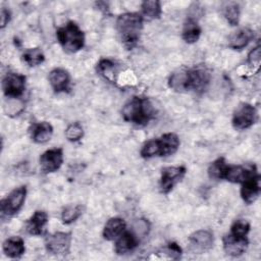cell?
<instances>
[{"label":"cell","instance_id":"10","mask_svg":"<svg viewBox=\"0 0 261 261\" xmlns=\"http://www.w3.org/2000/svg\"><path fill=\"white\" fill-rule=\"evenodd\" d=\"M257 167L255 164H227L223 173V178L233 184H243L247 179L257 175Z\"/></svg>","mask_w":261,"mask_h":261},{"label":"cell","instance_id":"8","mask_svg":"<svg viewBox=\"0 0 261 261\" xmlns=\"http://www.w3.org/2000/svg\"><path fill=\"white\" fill-rule=\"evenodd\" d=\"M187 173V168L184 165L166 166L161 169L159 188L161 193L168 194L172 189L182 180Z\"/></svg>","mask_w":261,"mask_h":261},{"label":"cell","instance_id":"33","mask_svg":"<svg viewBox=\"0 0 261 261\" xmlns=\"http://www.w3.org/2000/svg\"><path fill=\"white\" fill-rule=\"evenodd\" d=\"M250 223L244 219L236 220L230 226V233L238 237H247L250 231Z\"/></svg>","mask_w":261,"mask_h":261},{"label":"cell","instance_id":"9","mask_svg":"<svg viewBox=\"0 0 261 261\" xmlns=\"http://www.w3.org/2000/svg\"><path fill=\"white\" fill-rule=\"evenodd\" d=\"M25 75L18 72H7L2 79V90L7 98H19L25 90Z\"/></svg>","mask_w":261,"mask_h":261},{"label":"cell","instance_id":"19","mask_svg":"<svg viewBox=\"0 0 261 261\" xmlns=\"http://www.w3.org/2000/svg\"><path fill=\"white\" fill-rule=\"evenodd\" d=\"M29 132L31 139L35 143L44 144L51 139L53 135V126L47 121L35 122L30 126Z\"/></svg>","mask_w":261,"mask_h":261},{"label":"cell","instance_id":"3","mask_svg":"<svg viewBox=\"0 0 261 261\" xmlns=\"http://www.w3.org/2000/svg\"><path fill=\"white\" fill-rule=\"evenodd\" d=\"M56 37L60 46L67 53H75L85 45V34L79 24L72 20H69L66 24L58 28Z\"/></svg>","mask_w":261,"mask_h":261},{"label":"cell","instance_id":"16","mask_svg":"<svg viewBox=\"0 0 261 261\" xmlns=\"http://www.w3.org/2000/svg\"><path fill=\"white\" fill-rule=\"evenodd\" d=\"M241 188V197L243 201L250 205L253 202H255L261 192V187H260V175L257 174L246 181H244Z\"/></svg>","mask_w":261,"mask_h":261},{"label":"cell","instance_id":"20","mask_svg":"<svg viewBox=\"0 0 261 261\" xmlns=\"http://www.w3.org/2000/svg\"><path fill=\"white\" fill-rule=\"evenodd\" d=\"M2 250H3V253L9 258H12V259L20 258L25 252L24 241L22 240V238L18 236L7 238L2 244Z\"/></svg>","mask_w":261,"mask_h":261},{"label":"cell","instance_id":"25","mask_svg":"<svg viewBox=\"0 0 261 261\" xmlns=\"http://www.w3.org/2000/svg\"><path fill=\"white\" fill-rule=\"evenodd\" d=\"M187 67L182 66L173 71L168 79V86L175 92H187Z\"/></svg>","mask_w":261,"mask_h":261},{"label":"cell","instance_id":"7","mask_svg":"<svg viewBox=\"0 0 261 261\" xmlns=\"http://www.w3.org/2000/svg\"><path fill=\"white\" fill-rule=\"evenodd\" d=\"M71 244V233L56 231L45 238V248L48 253L57 256H64L69 253Z\"/></svg>","mask_w":261,"mask_h":261},{"label":"cell","instance_id":"5","mask_svg":"<svg viewBox=\"0 0 261 261\" xmlns=\"http://www.w3.org/2000/svg\"><path fill=\"white\" fill-rule=\"evenodd\" d=\"M210 83V72L205 66L187 67V92L203 93Z\"/></svg>","mask_w":261,"mask_h":261},{"label":"cell","instance_id":"32","mask_svg":"<svg viewBox=\"0 0 261 261\" xmlns=\"http://www.w3.org/2000/svg\"><path fill=\"white\" fill-rule=\"evenodd\" d=\"M141 156L143 158L149 159L155 156H159V148H158V143H157V139H152L147 141L142 149H141Z\"/></svg>","mask_w":261,"mask_h":261},{"label":"cell","instance_id":"24","mask_svg":"<svg viewBox=\"0 0 261 261\" xmlns=\"http://www.w3.org/2000/svg\"><path fill=\"white\" fill-rule=\"evenodd\" d=\"M142 13L144 20H153L160 18L162 14L161 3L158 0H145L141 4Z\"/></svg>","mask_w":261,"mask_h":261},{"label":"cell","instance_id":"23","mask_svg":"<svg viewBox=\"0 0 261 261\" xmlns=\"http://www.w3.org/2000/svg\"><path fill=\"white\" fill-rule=\"evenodd\" d=\"M201 28L198 23V21L196 20V18L189 16L185 22H184V27H182V39L185 40V42L189 43V44H193L196 43L200 36H201Z\"/></svg>","mask_w":261,"mask_h":261},{"label":"cell","instance_id":"37","mask_svg":"<svg viewBox=\"0 0 261 261\" xmlns=\"http://www.w3.org/2000/svg\"><path fill=\"white\" fill-rule=\"evenodd\" d=\"M10 19H11L10 11L7 8L3 7L1 9V29L5 28L8 24V22L10 21Z\"/></svg>","mask_w":261,"mask_h":261},{"label":"cell","instance_id":"34","mask_svg":"<svg viewBox=\"0 0 261 261\" xmlns=\"http://www.w3.org/2000/svg\"><path fill=\"white\" fill-rule=\"evenodd\" d=\"M158 253L162 254V256H166L169 259H179L181 256V248L176 243H169L165 247H163Z\"/></svg>","mask_w":261,"mask_h":261},{"label":"cell","instance_id":"15","mask_svg":"<svg viewBox=\"0 0 261 261\" xmlns=\"http://www.w3.org/2000/svg\"><path fill=\"white\" fill-rule=\"evenodd\" d=\"M140 239L133 230H124L116 240L114 245L115 253L124 255L133 252L139 245Z\"/></svg>","mask_w":261,"mask_h":261},{"label":"cell","instance_id":"6","mask_svg":"<svg viewBox=\"0 0 261 261\" xmlns=\"http://www.w3.org/2000/svg\"><path fill=\"white\" fill-rule=\"evenodd\" d=\"M258 120L257 109L250 103H241L232 114V125L236 129H247Z\"/></svg>","mask_w":261,"mask_h":261},{"label":"cell","instance_id":"4","mask_svg":"<svg viewBox=\"0 0 261 261\" xmlns=\"http://www.w3.org/2000/svg\"><path fill=\"white\" fill-rule=\"evenodd\" d=\"M27 197V187L20 186L12 190L5 198L1 200L0 212L2 219H8L14 216L24 204Z\"/></svg>","mask_w":261,"mask_h":261},{"label":"cell","instance_id":"28","mask_svg":"<svg viewBox=\"0 0 261 261\" xmlns=\"http://www.w3.org/2000/svg\"><path fill=\"white\" fill-rule=\"evenodd\" d=\"M85 207L82 204H75V205H68L65 208H63L61 212V220L64 224H70L74 222L77 218L82 216L84 213Z\"/></svg>","mask_w":261,"mask_h":261},{"label":"cell","instance_id":"17","mask_svg":"<svg viewBox=\"0 0 261 261\" xmlns=\"http://www.w3.org/2000/svg\"><path fill=\"white\" fill-rule=\"evenodd\" d=\"M48 223V214L43 210H37L28 219L25 230L32 236H42L45 231V226Z\"/></svg>","mask_w":261,"mask_h":261},{"label":"cell","instance_id":"11","mask_svg":"<svg viewBox=\"0 0 261 261\" xmlns=\"http://www.w3.org/2000/svg\"><path fill=\"white\" fill-rule=\"evenodd\" d=\"M213 233L207 229L194 231L189 237V249L195 254H202L213 247Z\"/></svg>","mask_w":261,"mask_h":261},{"label":"cell","instance_id":"31","mask_svg":"<svg viewBox=\"0 0 261 261\" xmlns=\"http://www.w3.org/2000/svg\"><path fill=\"white\" fill-rule=\"evenodd\" d=\"M84 136V128L80 122L70 123L65 129V137L69 142H77Z\"/></svg>","mask_w":261,"mask_h":261},{"label":"cell","instance_id":"29","mask_svg":"<svg viewBox=\"0 0 261 261\" xmlns=\"http://www.w3.org/2000/svg\"><path fill=\"white\" fill-rule=\"evenodd\" d=\"M222 13L230 25H238L241 15V8L237 2H227L222 7Z\"/></svg>","mask_w":261,"mask_h":261},{"label":"cell","instance_id":"18","mask_svg":"<svg viewBox=\"0 0 261 261\" xmlns=\"http://www.w3.org/2000/svg\"><path fill=\"white\" fill-rule=\"evenodd\" d=\"M159 148V156L166 157L174 154L179 147V139L174 133H166L160 138H156Z\"/></svg>","mask_w":261,"mask_h":261},{"label":"cell","instance_id":"12","mask_svg":"<svg viewBox=\"0 0 261 261\" xmlns=\"http://www.w3.org/2000/svg\"><path fill=\"white\" fill-rule=\"evenodd\" d=\"M63 163L62 148H53L45 151L40 156V167L43 173H52L57 171Z\"/></svg>","mask_w":261,"mask_h":261},{"label":"cell","instance_id":"30","mask_svg":"<svg viewBox=\"0 0 261 261\" xmlns=\"http://www.w3.org/2000/svg\"><path fill=\"white\" fill-rule=\"evenodd\" d=\"M226 161L223 157H219L210 163L208 167V175L211 179H222L226 168Z\"/></svg>","mask_w":261,"mask_h":261},{"label":"cell","instance_id":"36","mask_svg":"<svg viewBox=\"0 0 261 261\" xmlns=\"http://www.w3.org/2000/svg\"><path fill=\"white\" fill-rule=\"evenodd\" d=\"M247 62L251 67H258L260 64V46L257 45L255 48H253L247 58Z\"/></svg>","mask_w":261,"mask_h":261},{"label":"cell","instance_id":"1","mask_svg":"<svg viewBox=\"0 0 261 261\" xmlns=\"http://www.w3.org/2000/svg\"><path fill=\"white\" fill-rule=\"evenodd\" d=\"M144 18L138 12H125L118 15L116 30L122 45L126 50L135 48L141 38Z\"/></svg>","mask_w":261,"mask_h":261},{"label":"cell","instance_id":"21","mask_svg":"<svg viewBox=\"0 0 261 261\" xmlns=\"http://www.w3.org/2000/svg\"><path fill=\"white\" fill-rule=\"evenodd\" d=\"M254 38V31L250 28H242L233 32L228 39V47L233 50L244 49Z\"/></svg>","mask_w":261,"mask_h":261},{"label":"cell","instance_id":"27","mask_svg":"<svg viewBox=\"0 0 261 261\" xmlns=\"http://www.w3.org/2000/svg\"><path fill=\"white\" fill-rule=\"evenodd\" d=\"M22 60L29 65V66H38L45 60V55L40 47L35 48H29L23 51Z\"/></svg>","mask_w":261,"mask_h":261},{"label":"cell","instance_id":"2","mask_svg":"<svg viewBox=\"0 0 261 261\" xmlns=\"http://www.w3.org/2000/svg\"><path fill=\"white\" fill-rule=\"evenodd\" d=\"M156 110L152 102L146 97L135 96L129 99L121 109V115L127 122L138 126L147 125L155 117Z\"/></svg>","mask_w":261,"mask_h":261},{"label":"cell","instance_id":"35","mask_svg":"<svg viewBox=\"0 0 261 261\" xmlns=\"http://www.w3.org/2000/svg\"><path fill=\"white\" fill-rule=\"evenodd\" d=\"M133 231L138 236L139 239L146 237L150 231V222L145 218L136 219L133 225Z\"/></svg>","mask_w":261,"mask_h":261},{"label":"cell","instance_id":"22","mask_svg":"<svg viewBox=\"0 0 261 261\" xmlns=\"http://www.w3.org/2000/svg\"><path fill=\"white\" fill-rule=\"evenodd\" d=\"M126 224L125 221L120 217H112L104 225L103 238L106 241H115L124 230Z\"/></svg>","mask_w":261,"mask_h":261},{"label":"cell","instance_id":"13","mask_svg":"<svg viewBox=\"0 0 261 261\" xmlns=\"http://www.w3.org/2000/svg\"><path fill=\"white\" fill-rule=\"evenodd\" d=\"M224 252L232 257H239L243 255L249 245L247 237H238L232 233H227L222 238Z\"/></svg>","mask_w":261,"mask_h":261},{"label":"cell","instance_id":"14","mask_svg":"<svg viewBox=\"0 0 261 261\" xmlns=\"http://www.w3.org/2000/svg\"><path fill=\"white\" fill-rule=\"evenodd\" d=\"M49 83L55 93H68L70 91V74L64 68L56 67L49 72Z\"/></svg>","mask_w":261,"mask_h":261},{"label":"cell","instance_id":"26","mask_svg":"<svg viewBox=\"0 0 261 261\" xmlns=\"http://www.w3.org/2000/svg\"><path fill=\"white\" fill-rule=\"evenodd\" d=\"M97 70L101 75H103L109 82L114 83L116 81L117 70H116V64L113 60L108 58L101 59L97 64Z\"/></svg>","mask_w":261,"mask_h":261}]
</instances>
